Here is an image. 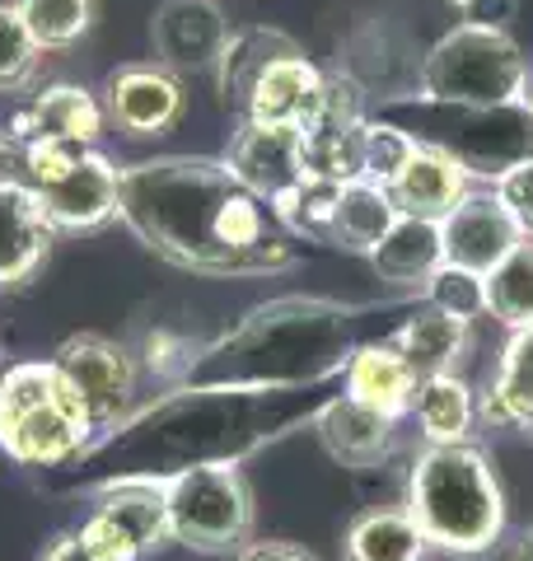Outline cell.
Returning <instances> with one entry per match:
<instances>
[{"mask_svg":"<svg viewBox=\"0 0 533 561\" xmlns=\"http://www.w3.org/2000/svg\"><path fill=\"white\" fill-rule=\"evenodd\" d=\"M94 445L80 398L52 360H20L0 370V449L20 468H70Z\"/></svg>","mask_w":533,"mask_h":561,"instance_id":"cell-5","label":"cell"},{"mask_svg":"<svg viewBox=\"0 0 533 561\" xmlns=\"http://www.w3.org/2000/svg\"><path fill=\"white\" fill-rule=\"evenodd\" d=\"M533 66L510 28L454 24L444 38L421 51L417 103H444V108H510L524 103V84Z\"/></svg>","mask_w":533,"mask_h":561,"instance_id":"cell-6","label":"cell"},{"mask_svg":"<svg viewBox=\"0 0 533 561\" xmlns=\"http://www.w3.org/2000/svg\"><path fill=\"white\" fill-rule=\"evenodd\" d=\"M332 206H337V187L332 183H314V179H299L291 192H281L276 202H266V210H272L276 225L291 239H314V243H328Z\"/></svg>","mask_w":533,"mask_h":561,"instance_id":"cell-30","label":"cell"},{"mask_svg":"<svg viewBox=\"0 0 533 561\" xmlns=\"http://www.w3.org/2000/svg\"><path fill=\"white\" fill-rule=\"evenodd\" d=\"M52 365L70 383V393L80 398V408L89 416L94 440H103L109 431H117L122 421L136 412V389H140V365L122 342L99 337V332H80L57 346Z\"/></svg>","mask_w":533,"mask_h":561,"instance_id":"cell-10","label":"cell"},{"mask_svg":"<svg viewBox=\"0 0 533 561\" xmlns=\"http://www.w3.org/2000/svg\"><path fill=\"white\" fill-rule=\"evenodd\" d=\"M117 220L169 267L197 276H272L295 267V239L281 230L225 160L155 154L122 169Z\"/></svg>","mask_w":533,"mask_h":561,"instance_id":"cell-1","label":"cell"},{"mask_svg":"<svg viewBox=\"0 0 533 561\" xmlns=\"http://www.w3.org/2000/svg\"><path fill=\"white\" fill-rule=\"evenodd\" d=\"M347 398L361 402V408L379 412L388 421L412 416V398H417V375L412 365L398 356L394 342H370L355 346V356L347 365Z\"/></svg>","mask_w":533,"mask_h":561,"instance_id":"cell-21","label":"cell"},{"mask_svg":"<svg viewBox=\"0 0 533 561\" xmlns=\"http://www.w3.org/2000/svg\"><path fill=\"white\" fill-rule=\"evenodd\" d=\"M355 356V313L318 295H281L248 309L216 342L192 351L173 389H324Z\"/></svg>","mask_w":533,"mask_h":561,"instance_id":"cell-3","label":"cell"},{"mask_svg":"<svg viewBox=\"0 0 533 561\" xmlns=\"http://www.w3.org/2000/svg\"><path fill=\"white\" fill-rule=\"evenodd\" d=\"M370 267L379 272L388 286H421L444 267V239L435 220L398 216V225L384 234V243L370 253Z\"/></svg>","mask_w":533,"mask_h":561,"instance_id":"cell-26","label":"cell"},{"mask_svg":"<svg viewBox=\"0 0 533 561\" xmlns=\"http://www.w3.org/2000/svg\"><path fill=\"white\" fill-rule=\"evenodd\" d=\"M235 561H318V557L309 548H299V542H286V538H266V542L253 538Z\"/></svg>","mask_w":533,"mask_h":561,"instance_id":"cell-38","label":"cell"},{"mask_svg":"<svg viewBox=\"0 0 533 561\" xmlns=\"http://www.w3.org/2000/svg\"><path fill=\"white\" fill-rule=\"evenodd\" d=\"M80 542H84V552L89 561H140V552L132 548L127 538H122V529L109 519V515H99V511H89V519L80 524Z\"/></svg>","mask_w":533,"mask_h":561,"instance_id":"cell-36","label":"cell"},{"mask_svg":"<svg viewBox=\"0 0 533 561\" xmlns=\"http://www.w3.org/2000/svg\"><path fill=\"white\" fill-rule=\"evenodd\" d=\"M291 51H299V43L291 38V33L266 28V24L229 33V43H225L220 61H216L220 103H225V108H235V113H243L248 108V94H253V84L262 80V70L272 66L276 57H291Z\"/></svg>","mask_w":533,"mask_h":561,"instance_id":"cell-23","label":"cell"},{"mask_svg":"<svg viewBox=\"0 0 533 561\" xmlns=\"http://www.w3.org/2000/svg\"><path fill=\"white\" fill-rule=\"evenodd\" d=\"M524 108L533 113V76H529V84H524Z\"/></svg>","mask_w":533,"mask_h":561,"instance_id":"cell-41","label":"cell"},{"mask_svg":"<svg viewBox=\"0 0 533 561\" xmlns=\"http://www.w3.org/2000/svg\"><path fill=\"white\" fill-rule=\"evenodd\" d=\"M487 313L510 332L533 328V239H520L501 267L487 272Z\"/></svg>","mask_w":533,"mask_h":561,"instance_id":"cell-29","label":"cell"},{"mask_svg":"<svg viewBox=\"0 0 533 561\" xmlns=\"http://www.w3.org/2000/svg\"><path fill=\"white\" fill-rule=\"evenodd\" d=\"M365 90L342 70L324 80L314 113L299 122V173L314 183H355L365 179Z\"/></svg>","mask_w":533,"mask_h":561,"instance_id":"cell-9","label":"cell"},{"mask_svg":"<svg viewBox=\"0 0 533 561\" xmlns=\"http://www.w3.org/2000/svg\"><path fill=\"white\" fill-rule=\"evenodd\" d=\"M491 192L501 197V206L510 210V220L520 225V234L533 239V160L506 169L501 179L491 183Z\"/></svg>","mask_w":533,"mask_h":561,"instance_id":"cell-35","label":"cell"},{"mask_svg":"<svg viewBox=\"0 0 533 561\" xmlns=\"http://www.w3.org/2000/svg\"><path fill=\"white\" fill-rule=\"evenodd\" d=\"M324 70H318L305 51H291V57H276L272 66L262 70V80L248 94L243 122H266V127H299L318 94H324Z\"/></svg>","mask_w":533,"mask_h":561,"instance_id":"cell-20","label":"cell"},{"mask_svg":"<svg viewBox=\"0 0 533 561\" xmlns=\"http://www.w3.org/2000/svg\"><path fill=\"white\" fill-rule=\"evenodd\" d=\"M412 416L426 445H473L477 421V393L464 375H431L417 379Z\"/></svg>","mask_w":533,"mask_h":561,"instance_id":"cell-25","label":"cell"},{"mask_svg":"<svg viewBox=\"0 0 533 561\" xmlns=\"http://www.w3.org/2000/svg\"><path fill=\"white\" fill-rule=\"evenodd\" d=\"M94 511L109 515L122 538L132 542L140 557L159 552L169 538V505H165V486L155 482H117V486H103L94 491Z\"/></svg>","mask_w":533,"mask_h":561,"instance_id":"cell-28","label":"cell"},{"mask_svg":"<svg viewBox=\"0 0 533 561\" xmlns=\"http://www.w3.org/2000/svg\"><path fill=\"white\" fill-rule=\"evenodd\" d=\"M417 150V136L402 127V122H388V117H370L365 122V179L370 183H394V173L412 160Z\"/></svg>","mask_w":533,"mask_h":561,"instance_id":"cell-34","label":"cell"},{"mask_svg":"<svg viewBox=\"0 0 533 561\" xmlns=\"http://www.w3.org/2000/svg\"><path fill=\"white\" fill-rule=\"evenodd\" d=\"M314 431H318V440H324V449L332 454V459L342 468H355V472H370V468L388 463V454L398 449V421L361 408V402H351L347 393L328 398L324 408H318Z\"/></svg>","mask_w":533,"mask_h":561,"instance_id":"cell-17","label":"cell"},{"mask_svg":"<svg viewBox=\"0 0 533 561\" xmlns=\"http://www.w3.org/2000/svg\"><path fill=\"white\" fill-rule=\"evenodd\" d=\"M407 515L431 552L483 557L506 534V491L477 445H426L407 468Z\"/></svg>","mask_w":533,"mask_h":561,"instance_id":"cell-4","label":"cell"},{"mask_svg":"<svg viewBox=\"0 0 533 561\" xmlns=\"http://www.w3.org/2000/svg\"><path fill=\"white\" fill-rule=\"evenodd\" d=\"M473 192V173L454 160V154H444L435 146H421L412 150V160H407L394 183H388V197L398 202L402 216H417V220H444L450 210L464 202Z\"/></svg>","mask_w":533,"mask_h":561,"instance_id":"cell-18","label":"cell"},{"mask_svg":"<svg viewBox=\"0 0 533 561\" xmlns=\"http://www.w3.org/2000/svg\"><path fill=\"white\" fill-rule=\"evenodd\" d=\"M398 356L412 365L417 379H431V375H458V360L464 351L473 346V323L454 319V313H440V309H417L394 337Z\"/></svg>","mask_w":533,"mask_h":561,"instance_id":"cell-22","label":"cell"},{"mask_svg":"<svg viewBox=\"0 0 533 561\" xmlns=\"http://www.w3.org/2000/svg\"><path fill=\"white\" fill-rule=\"evenodd\" d=\"M347 561H426L431 542L417 529V519L407 515V505H379L351 519L342 538Z\"/></svg>","mask_w":533,"mask_h":561,"instance_id":"cell-27","label":"cell"},{"mask_svg":"<svg viewBox=\"0 0 533 561\" xmlns=\"http://www.w3.org/2000/svg\"><path fill=\"white\" fill-rule=\"evenodd\" d=\"M398 202L388 197L384 183H370V179H355L337 187V206H332V234L328 243L332 249H347V253H375L384 234L398 225Z\"/></svg>","mask_w":533,"mask_h":561,"instance_id":"cell-24","label":"cell"},{"mask_svg":"<svg viewBox=\"0 0 533 561\" xmlns=\"http://www.w3.org/2000/svg\"><path fill=\"white\" fill-rule=\"evenodd\" d=\"M477 421L496 431H520L533 440V328L506 337L487 393H477Z\"/></svg>","mask_w":533,"mask_h":561,"instance_id":"cell-19","label":"cell"},{"mask_svg":"<svg viewBox=\"0 0 533 561\" xmlns=\"http://www.w3.org/2000/svg\"><path fill=\"white\" fill-rule=\"evenodd\" d=\"M52 225L38 192L0 173V290H14L43 267L52 249Z\"/></svg>","mask_w":533,"mask_h":561,"instance_id":"cell-16","label":"cell"},{"mask_svg":"<svg viewBox=\"0 0 533 561\" xmlns=\"http://www.w3.org/2000/svg\"><path fill=\"white\" fill-rule=\"evenodd\" d=\"M38 57H43V47L33 43V33L20 20V10L0 0V94L24 90V84L33 80V70H38Z\"/></svg>","mask_w":533,"mask_h":561,"instance_id":"cell-33","label":"cell"},{"mask_svg":"<svg viewBox=\"0 0 533 561\" xmlns=\"http://www.w3.org/2000/svg\"><path fill=\"white\" fill-rule=\"evenodd\" d=\"M464 14V24L477 28H510V20L520 14V0H450Z\"/></svg>","mask_w":533,"mask_h":561,"instance_id":"cell-37","label":"cell"},{"mask_svg":"<svg viewBox=\"0 0 533 561\" xmlns=\"http://www.w3.org/2000/svg\"><path fill=\"white\" fill-rule=\"evenodd\" d=\"M38 561H89V552H84L80 534H61V538H52V548Z\"/></svg>","mask_w":533,"mask_h":561,"instance_id":"cell-39","label":"cell"},{"mask_svg":"<svg viewBox=\"0 0 533 561\" xmlns=\"http://www.w3.org/2000/svg\"><path fill=\"white\" fill-rule=\"evenodd\" d=\"M225 164L262 202H276L281 192H291L305 179L295 127H266V122H239V131L229 136Z\"/></svg>","mask_w":533,"mask_h":561,"instance_id":"cell-15","label":"cell"},{"mask_svg":"<svg viewBox=\"0 0 533 561\" xmlns=\"http://www.w3.org/2000/svg\"><path fill=\"white\" fill-rule=\"evenodd\" d=\"M324 402L318 389H173L136 408L70 468L89 496L117 482L159 486L192 468H239L258 449L314 421Z\"/></svg>","mask_w":533,"mask_h":561,"instance_id":"cell-2","label":"cell"},{"mask_svg":"<svg viewBox=\"0 0 533 561\" xmlns=\"http://www.w3.org/2000/svg\"><path fill=\"white\" fill-rule=\"evenodd\" d=\"M0 150L10 160V179L38 192L47 225L57 234L99 230L117 216L122 169L103 150L47 146V140H10L0 131Z\"/></svg>","mask_w":533,"mask_h":561,"instance_id":"cell-7","label":"cell"},{"mask_svg":"<svg viewBox=\"0 0 533 561\" xmlns=\"http://www.w3.org/2000/svg\"><path fill=\"white\" fill-rule=\"evenodd\" d=\"M165 486L169 538L202 557H239L258 529V501L243 468H192Z\"/></svg>","mask_w":533,"mask_h":561,"instance_id":"cell-8","label":"cell"},{"mask_svg":"<svg viewBox=\"0 0 533 561\" xmlns=\"http://www.w3.org/2000/svg\"><path fill=\"white\" fill-rule=\"evenodd\" d=\"M103 117L113 122L117 131H127L136 140L150 136H169L188 113V94L183 80L173 70L155 66V61H136V66H117L109 80H103Z\"/></svg>","mask_w":533,"mask_h":561,"instance_id":"cell-11","label":"cell"},{"mask_svg":"<svg viewBox=\"0 0 533 561\" xmlns=\"http://www.w3.org/2000/svg\"><path fill=\"white\" fill-rule=\"evenodd\" d=\"M14 10H20V20L29 24L33 43L47 51V47L80 43L89 24H94L99 0H14Z\"/></svg>","mask_w":533,"mask_h":561,"instance_id":"cell-31","label":"cell"},{"mask_svg":"<svg viewBox=\"0 0 533 561\" xmlns=\"http://www.w3.org/2000/svg\"><path fill=\"white\" fill-rule=\"evenodd\" d=\"M103 103L89 94L84 84H47V90L29 103V108L10 122V140H47V146H76V150H99L103 140Z\"/></svg>","mask_w":533,"mask_h":561,"instance_id":"cell-14","label":"cell"},{"mask_svg":"<svg viewBox=\"0 0 533 561\" xmlns=\"http://www.w3.org/2000/svg\"><path fill=\"white\" fill-rule=\"evenodd\" d=\"M426 305L440 309V313H454V319H464V323L483 319L487 313V276L444 262V267L426 280Z\"/></svg>","mask_w":533,"mask_h":561,"instance_id":"cell-32","label":"cell"},{"mask_svg":"<svg viewBox=\"0 0 533 561\" xmlns=\"http://www.w3.org/2000/svg\"><path fill=\"white\" fill-rule=\"evenodd\" d=\"M440 239H444V262L487 276L491 267H501V262L514 253V243L524 234L491 187H483V192L473 187L468 197L440 220Z\"/></svg>","mask_w":533,"mask_h":561,"instance_id":"cell-13","label":"cell"},{"mask_svg":"<svg viewBox=\"0 0 533 561\" xmlns=\"http://www.w3.org/2000/svg\"><path fill=\"white\" fill-rule=\"evenodd\" d=\"M510 561H533V524H529V529H520V538H514Z\"/></svg>","mask_w":533,"mask_h":561,"instance_id":"cell-40","label":"cell"},{"mask_svg":"<svg viewBox=\"0 0 533 561\" xmlns=\"http://www.w3.org/2000/svg\"><path fill=\"white\" fill-rule=\"evenodd\" d=\"M229 43V20L220 0H165L150 20L155 66L183 76H216V61Z\"/></svg>","mask_w":533,"mask_h":561,"instance_id":"cell-12","label":"cell"}]
</instances>
